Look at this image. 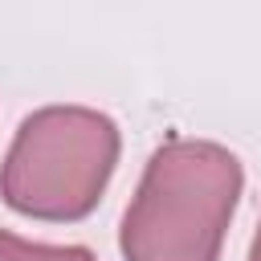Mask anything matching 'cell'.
Wrapping results in <instances>:
<instances>
[{"label": "cell", "instance_id": "6da1fadb", "mask_svg": "<svg viewBox=\"0 0 261 261\" xmlns=\"http://www.w3.org/2000/svg\"><path fill=\"white\" fill-rule=\"evenodd\" d=\"M241 188L245 167L228 147L167 139L151 151L122 216V261H220Z\"/></svg>", "mask_w": 261, "mask_h": 261}, {"label": "cell", "instance_id": "7a4b0ae2", "mask_svg": "<svg viewBox=\"0 0 261 261\" xmlns=\"http://www.w3.org/2000/svg\"><path fill=\"white\" fill-rule=\"evenodd\" d=\"M118 126L94 106L33 110L0 163V196L12 212L33 220H82L98 208L114 163Z\"/></svg>", "mask_w": 261, "mask_h": 261}, {"label": "cell", "instance_id": "3957f363", "mask_svg": "<svg viewBox=\"0 0 261 261\" xmlns=\"http://www.w3.org/2000/svg\"><path fill=\"white\" fill-rule=\"evenodd\" d=\"M0 261H98L86 245H41L0 228Z\"/></svg>", "mask_w": 261, "mask_h": 261}, {"label": "cell", "instance_id": "277c9868", "mask_svg": "<svg viewBox=\"0 0 261 261\" xmlns=\"http://www.w3.org/2000/svg\"><path fill=\"white\" fill-rule=\"evenodd\" d=\"M249 261H261V224H257V237H253V249H249Z\"/></svg>", "mask_w": 261, "mask_h": 261}]
</instances>
